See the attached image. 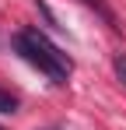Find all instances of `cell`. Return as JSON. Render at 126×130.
<instances>
[{"label":"cell","mask_w":126,"mask_h":130,"mask_svg":"<svg viewBox=\"0 0 126 130\" xmlns=\"http://www.w3.org/2000/svg\"><path fill=\"white\" fill-rule=\"evenodd\" d=\"M14 49L21 53V60L39 67V74H46L53 85H67V77L74 70V60L63 53L60 46H53L39 28H21L14 35Z\"/></svg>","instance_id":"cell-1"},{"label":"cell","mask_w":126,"mask_h":130,"mask_svg":"<svg viewBox=\"0 0 126 130\" xmlns=\"http://www.w3.org/2000/svg\"><path fill=\"white\" fill-rule=\"evenodd\" d=\"M81 4H84V7H88V11H95V14H98V18H102V21L109 25L112 32H119V18L112 14V7H109L105 0H81Z\"/></svg>","instance_id":"cell-2"},{"label":"cell","mask_w":126,"mask_h":130,"mask_svg":"<svg viewBox=\"0 0 126 130\" xmlns=\"http://www.w3.org/2000/svg\"><path fill=\"white\" fill-rule=\"evenodd\" d=\"M7 112H18V99L0 88V116H7Z\"/></svg>","instance_id":"cell-3"},{"label":"cell","mask_w":126,"mask_h":130,"mask_svg":"<svg viewBox=\"0 0 126 130\" xmlns=\"http://www.w3.org/2000/svg\"><path fill=\"white\" fill-rule=\"evenodd\" d=\"M112 70H116V77H119L123 88H126V53H116V56H112Z\"/></svg>","instance_id":"cell-4"}]
</instances>
